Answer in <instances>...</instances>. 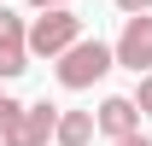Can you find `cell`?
<instances>
[{"mask_svg": "<svg viewBox=\"0 0 152 146\" xmlns=\"http://www.w3.org/2000/svg\"><path fill=\"white\" fill-rule=\"evenodd\" d=\"M58 128V105H18V99H0V146H47Z\"/></svg>", "mask_w": 152, "mask_h": 146, "instance_id": "6da1fadb", "label": "cell"}, {"mask_svg": "<svg viewBox=\"0 0 152 146\" xmlns=\"http://www.w3.org/2000/svg\"><path fill=\"white\" fill-rule=\"evenodd\" d=\"M117 58H111V47H105V41H76L70 53H58V64H53V76H58V88H70V93H82V88H94L99 76L111 70Z\"/></svg>", "mask_w": 152, "mask_h": 146, "instance_id": "7a4b0ae2", "label": "cell"}, {"mask_svg": "<svg viewBox=\"0 0 152 146\" xmlns=\"http://www.w3.org/2000/svg\"><path fill=\"white\" fill-rule=\"evenodd\" d=\"M76 41H82V18H76L70 6H53V12H41V18L29 23V53H41V58L70 53Z\"/></svg>", "mask_w": 152, "mask_h": 146, "instance_id": "3957f363", "label": "cell"}, {"mask_svg": "<svg viewBox=\"0 0 152 146\" xmlns=\"http://www.w3.org/2000/svg\"><path fill=\"white\" fill-rule=\"evenodd\" d=\"M111 58L123 64V70H134V76H140V70H152V18H146V12L123 23V35H117Z\"/></svg>", "mask_w": 152, "mask_h": 146, "instance_id": "277c9868", "label": "cell"}, {"mask_svg": "<svg viewBox=\"0 0 152 146\" xmlns=\"http://www.w3.org/2000/svg\"><path fill=\"white\" fill-rule=\"evenodd\" d=\"M23 70H29V29H23L18 12L0 6V76L12 82V76H23Z\"/></svg>", "mask_w": 152, "mask_h": 146, "instance_id": "5b68a950", "label": "cell"}, {"mask_svg": "<svg viewBox=\"0 0 152 146\" xmlns=\"http://www.w3.org/2000/svg\"><path fill=\"white\" fill-rule=\"evenodd\" d=\"M94 128L111 134V140H129V134H140V105H134L129 93H111V99L94 111Z\"/></svg>", "mask_w": 152, "mask_h": 146, "instance_id": "8992f818", "label": "cell"}, {"mask_svg": "<svg viewBox=\"0 0 152 146\" xmlns=\"http://www.w3.org/2000/svg\"><path fill=\"white\" fill-rule=\"evenodd\" d=\"M53 140L58 146H88V140H94V111H58Z\"/></svg>", "mask_w": 152, "mask_h": 146, "instance_id": "52a82bcc", "label": "cell"}, {"mask_svg": "<svg viewBox=\"0 0 152 146\" xmlns=\"http://www.w3.org/2000/svg\"><path fill=\"white\" fill-rule=\"evenodd\" d=\"M134 105H140V117H152V76H140V88H134Z\"/></svg>", "mask_w": 152, "mask_h": 146, "instance_id": "ba28073f", "label": "cell"}, {"mask_svg": "<svg viewBox=\"0 0 152 146\" xmlns=\"http://www.w3.org/2000/svg\"><path fill=\"white\" fill-rule=\"evenodd\" d=\"M117 6H123L129 18H140V12H152V0H117Z\"/></svg>", "mask_w": 152, "mask_h": 146, "instance_id": "9c48e42d", "label": "cell"}, {"mask_svg": "<svg viewBox=\"0 0 152 146\" xmlns=\"http://www.w3.org/2000/svg\"><path fill=\"white\" fill-rule=\"evenodd\" d=\"M35 12H53V6H70V0H29Z\"/></svg>", "mask_w": 152, "mask_h": 146, "instance_id": "30bf717a", "label": "cell"}, {"mask_svg": "<svg viewBox=\"0 0 152 146\" xmlns=\"http://www.w3.org/2000/svg\"><path fill=\"white\" fill-rule=\"evenodd\" d=\"M117 146H146V140H140V134H129V140H117Z\"/></svg>", "mask_w": 152, "mask_h": 146, "instance_id": "8fae6325", "label": "cell"}, {"mask_svg": "<svg viewBox=\"0 0 152 146\" xmlns=\"http://www.w3.org/2000/svg\"><path fill=\"white\" fill-rule=\"evenodd\" d=\"M0 99H6V93H0Z\"/></svg>", "mask_w": 152, "mask_h": 146, "instance_id": "7c38bea8", "label": "cell"}]
</instances>
